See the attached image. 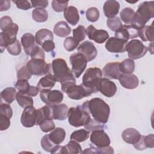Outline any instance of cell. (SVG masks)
Listing matches in <instances>:
<instances>
[{
    "label": "cell",
    "mask_w": 154,
    "mask_h": 154,
    "mask_svg": "<svg viewBox=\"0 0 154 154\" xmlns=\"http://www.w3.org/2000/svg\"><path fill=\"white\" fill-rule=\"evenodd\" d=\"M85 129L89 132H93L96 130H99V129H103L104 128V124L102 123H99L93 119H90V121L88 123L84 126Z\"/></svg>",
    "instance_id": "40"
},
{
    "label": "cell",
    "mask_w": 154,
    "mask_h": 154,
    "mask_svg": "<svg viewBox=\"0 0 154 154\" xmlns=\"http://www.w3.org/2000/svg\"><path fill=\"white\" fill-rule=\"evenodd\" d=\"M99 11L96 7L89 8L85 13L87 19L91 22H96L99 18Z\"/></svg>",
    "instance_id": "38"
},
{
    "label": "cell",
    "mask_w": 154,
    "mask_h": 154,
    "mask_svg": "<svg viewBox=\"0 0 154 154\" xmlns=\"http://www.w3.org/2000/svg\"><path fill=\"white\" fill-rule=\"evenodd\" d=\"M70 62L74 76L76 78H79L87 64V61L85 57L79 52L74 53L70 57Z\"/></svg>",
    "instance_id": "9"
},
{
    "label": "cell",
    "mask_w": 154,
    "mask_h": 154,
    "mask_svg": "<svg viewBox=\"0 0 154 154\" xmlns=\"http://www.w3.org/2000/svg\"><path fill=\"white\" fill-rule=\"evenodd\" d=\"M55 48V45L53 40H49L43 42L42 45V48L46 52H49L52 51Z\"/></svg>",
    "instance_id": "54"
},
{
    "label": "cell",
    "mask_w": 154,
    "mask_h": 154,
    "mask_svg": "<svg viewBox=\"0 0 154 154\" xmlns=\"http://www.w3.org/2000/svg\"><path fill=\"white\" fill-rule=\"evenodd\" d=\"M56 146L49 138L48 134L43 136L41 140V146L46 152H50Z\"/></svg>",
    "instance_id": "42"
},
{
    "label": "cell",
    "mask_w": 154,
    "mask_h": 154,
    "mask_svg": "<svg viewBox=\"0 0 154 154\" xmlns=\"http://www.w3.org/2000/svg\"><path fill=\"white\" fill-rule=\"evenodd\" d=\"M82 153V148L80 144L76 141L70 140L67 144L63 146L61 153L77 154Z\"/></svg>",
    "instance_id": "31"
},
{
    "label": "cell",
    "mask_w": 154,
    "mask_h": 154,
    "mask_svg": "<svg viewBox=\"0 0 154 154\" xmlns=\"http://www.w3.org/2000/svg\"><path fill=\"white\" fill-rule=\"evenodd\" d=\"M16 90L14 87H7L4 89L1 93V99L6 103L10 104L16 99Z\"/></svg>",
    "instance_id": "30"
},
{
    "label": "cell",
    "mask_w": 154,
    "mask_h": 154,
    "mask_svg": "<svg viewBox=\"0 0 154 154\" xmlns=\"http://www.w3.org/2000/svg\"><path fill=\"white\" fill-rule=\"evenodd\" d=\"M30 85L26 79H18L15 84V87L19 92L27 94Z\"/></svg>",
    "instance_id": "43"
},
{
    "label": "cell",
    "mask_w": 154,
    "mask_h": 154,
    "mask_svg": "<svg viewBox=\"0 0 154 154\" xmlns=\"http://www.w3.org/2000/svg\"><path fill=\"white\" fill-rule=\"evenodd\" d=\"M82 108L91 115L96 121L106 123L110 113V108L108 103L103 99L99 97H94L82 103Z\"/></svg>",
    "instance_id": "1"
},
{
    "label": "cell",
    "mask_w": 154,
    "mask_h": 154,
    "mask_svg": "<svg viewBox=\"0 0 154 154\" xmlns=\"http://www.w3.org/2000/svg\"><path fill=\"white\" fill-rule=\"evenodd\" d=\"M119 80L122 86L126 89H135L139 84L138 77L132 73L122 74Z\"/></svg>",
    "instance_id": "19"
},
{
    "label": "cell",
    "mask_w": 154,
    "mask_h": 154,
    "mask_svg": "<svg viewBox=\"0 0 154 154\" xmlns=\"http://www.w3.org/2000/svg\"><path fill=\"white\" fill-rule=\"evenodd\" d=\"M13 23L11 17L10 16H3L0 19V26L2 31H4L6 28L11 26Z\"/></svg>",
    "instance_id": "50"
},
{
    "label": "cell",
    "mask_w": 154,
    "mask_h": 154,
    "mask_svg": "<svg viewBox=\"0 0 154 154\" xmlns=\"http://www.w3.org/2000/svg\"><path fill=\"white\" fill-rule=\"evenodd\" d=\"M38 91H39V90L38 89V88L37 87L31 85L30 88H29L28 92L27 93V94L31 97H35L38 94Z\"/></svg>",
    "instance_id": "58"
},
{
    "label": "cell",
    "mask_w": 154,
    "mask_h": 154,
    "mask_svg": "<svg viewBox=\"0 0 154 154\" xmlns=\"http://www.w3.org/2000/svg\"><path fill=\"white\" fill-rule=\"evenodd\" d=\"M141 137V134L137 129L132 128L126 129L122 134V137L123 141L131 144L137 143L140 140Z\"/></svg>",
    "instance_id": "21"
},
{
    "label": "cell",
    "mask_w": 154,
    "mask_h": 154,
    "mask_svg": "<svg viewBox=\"0 0 154 154\" xmlns=\"http://www.w3.org/2000/svg\"><path fill=\"white\" fill-rule=\"evenodd\" d=\"M72 29L64 21L57 22L54 28V33L58 37H64L70 34Z\"/></svg>",
    "instance_id": "26"
},
{
    "label": "cell",
    "mask_w": 154,
    "mask_h": 154,
    "mask_svg": "<svg viewBox=\"0 0 154 154\" xmlns=\"http://www.w3.org/2000/svg\"><path fill=\"white\" fill-rule=\"evenodd\" d=\"M135 14V12L132 8L126 7L121 11L120 13V19L126 25H131L134 17Z\"/></svg>",
    "instance_id": "35"
},
{
    "label": "cell",
    "mask_w": 154,
    "mask_h": 154,
    "mask_svg": "<svg viewBox=\"0 0 154 154\" xmlns=\"http://www.w3.org/2000/svg\"><path fill=\"white\" fill-rule=\"evenodd\" d=\"M16 100L19 106L23 108L33 105L32 98L27 94L22 93L19 91L17 93Z\"/></svg>",
    "instance_id": "33"
},
{
    "label": "cell",
    "mask_w": 154,
    "mask_h": 154,
    "mask_svg": "<svg viewBox=\"0 0 154 154\" xmlns=\"http://www.w3.org/2000/svg\"><path fill=\"white\" fill-rule=\"evenodd\" d=\"M138 36L144 42H153V25H146L138 31Z\"/></svg>",
    "instance_id": "29"
},
{
    "label": "cell",
    "mask_w": 154,
    "mask_h": 154,
    "mask_svg": "<svg viewBox=\"0 0 154 154\" xmlns=\"http://www.w3.org/2000/svg\"><path fill=\"white\" fill-rule=\"evenodd\" d=\"M143 141L146 149L154 147V136L153 134L143 136Z\"/></svg>",
    "instance_id": "51"
},
{
    "label": "cell",
    "mask_w": 154,
    "mask_h": 154,
    "mask_svg": "<svg viewBox=\"0 0 154 154\" xmlns=\"http://www.w3.org/2000/svg\"><path fill=\"white\" fill-rule=\"evenodd\" d=\"M20 41L25 52L29 55L31 51L37 45L35 37L31 33H25L22 36Z\"/></svg>",
    "instance_id": "23"
},
{
    "label": "cell",
    "mask_w": 154,
    "mask_h": 154,
    "mask_svg": "<svg viewBox=\"0 0 154 154\" xmlns=\"http://www.w3.org/2000/svg\"><path fill=\"white\" fill-rule=\"evenodd\" d=\"M120 9L119 2L114 0L106 1L103 5V10L104 14L108 18H112L116 16Z\"/></svg>",
    "instance_id": "22"
},
{
    "label": "cell",
    "mask_w": 154,
    "mask_h": 154,
    "mask_svg": "<svg viewBox=\"0 0 154 154\" xmlns=\"http://www.w3.org/2000/svg\"><path fill=\"white\" fill-rule=\"evenodd\" d=\"M41 130L44 132H48L55 128V123L52 119H46L43 121L40 125Z\"/></svg>",
    "instance_id": "49"
},
{
    "label": "cell",
    "mask_w": 154,
    "mask_h": 154,
    "mask_svg": "<svg viewBox=\"0 0 154 154\" xmlns=\"http://www.w3.org/2000/svg\"><path fill=\"white\" fill-rule=\"evenodd\" d=\"M90 132L86 129H79L71 134L70 140L76 141L77 142H83L88 138Z\"/></svg>",
    "instance_id": "36"
},
{
    "label": "cell",
    "mask_w": 154,
    "mask_h": 154,
    "mask_svg": "<svg viewBox=\"0 0 154 154\" xmlns=\"http://www.w3.org/2000/svg\"><path fill=\"white\" fill-rule=\"evenodd\" d=\"M52 119L58 120H64L67 119L68 107L64 103L51 105Z\"/></svg>",
    "instance_id": "20"
},
{
    "label": "cell",
    "mask_w": 154,
    "mask_h": 154,
    "mask_svg": "<svg viewBox=\"0 0 154 154\" xmlns=\"http://www.w3.org/2000/svg\"><path fill=\"white\" fill-rule=\"evenodd\" d=\"M135 63L130 59H125L119 63V69L122 74H131L135 70Z\"/></svg>",
    "instance_id": "32"
},
{
    "label": "cell",
    "mask_w": 154,
    "mask_h": 154,
    "mask_svg": "<svg viewBox=\"0 0 154 154\" xmlns=\"http://www.w3.org/2000/svg\"><path fill=\"white\" fill-rule=\"evenodd\" d=\"M40 96L42 102L46 105L59 104L64 98L63 92L57 90H43L40 91Z\"/></svg>",
    "instance_id": "10"
},
{
    "label": "cell",
    "mask_w": 154,
    "mask_h": 154,
    "mask_svg": "<svg viewBox=\"0 0 154 154\" xmlns=\"http://www.w3.org/2000/svg\"><path fill=\"white\" fill-rule=\"evenodd\" d=\"M154 17V2L145 1L141 3L135 14L131 25L137 31L140 30L146 23Z\"/></svg>",
    "instance_id": "2"
},
{
    "label": "cell",
    "mask_w": 154,
    "mask_h": 154,
    "mask_svg": "<svg viewBox=\"0 0 154 154\" xmlns=\"http://www.w3.org/2000/svg\"><path fill=\"white\" fill-rule=\"evenodd\" d=\"M51 66V64L46 63L45 60L38 58H31L26 64L29 72L36 76H42L49 73Z\"/></svg>",
    "instance_id": "8"
},
{
    "label": "cell",
    "mask_w": 154,
    "mask_h": 154,
    "mask_svg": "<svg viewBox=\"0 0 154 154\" xmlns=\"http://www.w3.org/2000/svg\"><path fill=\"white\" fill-rule=\"evenodd\" d=\"M53 32L46 28L41 29L37 31L35 35V40L37 45L42 46L44 42L49 40H53Z\"/></svg>",
    "instance_id": "27"
},
{
    "label": "cell",
    "mask_w": 154,
    "mask_h": 154,
    "mask_svg": "<svg viewBox=\"0 0 154 154\" xmlns=\"http://www.w3.org/2000/svg\"><path fill=\"white\" fill-rule=\"evenodd\" d=\"M53 75L57 82L61 84L67 82H76L74 75L68 67L66 61L62 58H56L52 61Z\"/></svg>",
    "instance_id": "4"
},
{
    "label": "cell",
    "mask_w": 154,
    "mask_h": 154,
    "mask_svg": "<svg viewBox=\"0 0 154 154\" xmlns=\"http://www.w3.org/2000/svg\"><path fill=\"white\" fill-rule=\"evenodd\" d=\"M56 82L57 80L54 75L49 73L39 80L36 87L39 91L43 90H51L55 85Z\"/></svg>",
    "instance_id": "24"
},
{
    "label": "cell",
    "mask_w": 154,
    "mask_h": 154,
    "mask_svg": "<svg viewBox=\"0 0 154 154\" xmlns=\"http://www.w3.org/2000/svg\"><path fill=\"white\" fill-rule=\"evenodd\" d=\"M32 17L37 22H45L48 20V14L45 8H35L32 11Z\"/></svg>",
    "instance_id": "34"
},
{
    "label": "cell",
    "mask_w": 154,
    "mask_h": 154,
    "mask_svg": "<svg viewBox=\"0 0 154 154\" xmlns=\"http://www.w3.org/2000/svg\"><path fill=\"white\" fill-rule=\"evenodd\" d=\"M0 114L8 118L9 119H10L12 117L13 110L8 103H1Z\"/></svg>",
    "instance_id": "47"
},
{
    "label": "cell",
    "mask_w": 154,
    "mask_h": 154,
    "mask_svg": "<svg viewBox=\"0 0 154 154\" xmlns=\"http://www.w3.org/2000/svg\"><path fill=\"white\" fill-rule=\"evenodd\" d=\"M102 72L106 78L119 79L122 75L119 69V62H112L106 64L103 68Z\"/></svg>",
    "instance_id": "18"
},
{
    "label": "cell",
    "mask_w": 154,
    "mask_h": 154,
    "mask_svg": "<svg viewBox=\"0 0 154 154\" xmlns=\"http://www.w3.org/2000/svg\"><path fill=\"white\" fill-rule=\"evenodd\" d=\"M90 141L97 147L109 146L111 142L108 135L103 129L93 131L90 135Z\"/></svg>",
    "instance_id": "13"
},
{
    "label": "cell",
    "mask_w": 154,
    "mask_h": 154,
    "mask_svg": "<svg viewBox=\"0 0 154 154\" xmlns=\"http://www.w3.org/2000/svg\"><path fill=\"white\" fill-rule=\"evenodd\" d=\"M86 35V29L82 25H80L77 28L73 29V37L79 43L84 40Z\"/></svg>",
    "instance_id": "37"
},
{
    "label": "cell",
    "mask_w": 154,
    "mask_h": 154,
    "mask_svg": "<svg viewBox=\"0 0 154 154\" xmlns=\"http://www.w3.org/2000/svg\"><path fill=\"white\" fill-rule=\"evenodd\" d=\"M10 119L0 114V130L4 131L8 129L10 125Z\"/></svg>",
    "instance_id": "53"
},
{
    "label": "cell",
    "mask_w": 154,
    "mask_h": 154,
    "mask_svg": "<svg viewBox=\"0 0 154 154\" xmlns=\"http://www.w3.org/2000/svg\"><path fill=\"white\" fill-rule=\"evenodd\" d=\"M32 7L35 8H45L47 7L48 5V1L46 0H38V1H30Z\"/></svg>",
    "instance_id": "55"
},
{
    "label": "cell",
    "mask_w": 154,
    "mask_h": 154,
    "mask_svg": "<svg viewBox=\"0 0 154 154\" xmlns=\"http://www.w3.org/2000/svg\"><path fill=\"white\" fill-rule=\"evenodd\" d=\"M64 17L69 23L73 26L76 25L79 20L78 11L73 6H69L64 10Z\"/></svg>",
    "instance_id": "25"
},
{
    "label": "cell",
    "mask_w": 154,
    "mask_h": 154,
    "mask_svg": "<svg viewBox=\"0 0 154 154\" xmlns=\"http://www.w3.org/2000/svg\"><path fill=\"white\" fill-rule=\"evenodd\" d=\"M82 153H99L97 147L96 148L93 146H91L89 148L85 149L84 151H82Z\"/></svg>",
    "instance_id": "59"
},
{
    "label": "cell",
    "mask_w": 154,
    "mask_h": 154,
    "mask_svg": "<svg viewBox=\"0 0 154 154\" xmlns=\"http://www.w3.org/2000/svg\"><path fill=\"white\" fill-rule=\"evenodd\" d=\"M153 42H151L150 44L149 45V50L150 51V53L152 54H153Z\"/></svg>",
    "instance_id": "60"
},
{
    "label": "cell",
    "mask_w": 154,
    "mask_h": 154,
    "mask_svg": "<svg viewBox=\"0 0 154 154\" xmlns=\"http://www.w3.org/2000/svg\"><path fill=\"white\" fill-rule=\"evenodd\" d=\"M67 117L70 125L76 128L85 126L91 119L90 114L85 111L81 105L70 108Z\"/></svg>",
    "instance_id": "5"
},
{
    "label": "cell",
    "mask_w": 154,
    "mask_h": 154,
    "mask_svg": "<svg viewBox=\"0 0 154 154\" xmlns=\"http://www.w3.org/2000/svg\"><path fill=\"white\" fill-rule=\"evenodd\" d=\"M10 8V1H0V11H6Z\"/></svg>",
    "instance_id": "57"
},
{
    "label": "cell",
    "mask_w": 154,
    "mask_h": 154,
    "mask_svg": "<svg viewBox=\"0 0 154 154\" xmlns=\"http://www.w3.org/2000/svg\"><path fill=\"white\" fill-rule=\"evenodd\" d=\"M7 50L8 53L13 55H18L21 53L22 49L21 45L18 40H17L14 43L9 45L7 48Z\"/></svg>",
    "instance_id": "44"
},
{
    "label": "cell",
    "mask_w": 154,
    "mask_h": 154,
    "mask_svg": "<svg viewBox=\"0 0 154 154\" xmlns=\"http://www.w3.org/2000/svg\"><path fill=\"white\" fill-rule=\"evenodd\" d=\"M107 26L112 31L116 32L123 25L119 17H114L112 18H109L106 21Z\"/></svg>",
    "instance_id": "39"
},
{
    "label": "cell",
    "mask_w": 154,
    "mask_h": 154,
    "mask_svg": "<svg viewBox=\"0 0 154 154\" xmlns=\"http://www.w3.org/2000/svg\"><path fill=\"white\" fill-rule=\"evenodd\" d=\"M37 120V111L33 106L24 108L20 118V122L24 127L31 128L36 125Z\"/></svg>",
    "instance_id": "11"
},
{
    "label": "cell",
    "mask_w": 154,
    "mask_h": 154,
    "mask_svg": "<svg viewBox=\"0 0 154 154\" xmlns=\"http://www.w3.org/2000/svg\"><path fill=\"white\" fill-rule=\"evenodd\" d=\"M86 32L89 39L93 40L99 44L104 43L109 38V34L106 31L103 29H97L92 25H90L87 27Z\"/></svg>",
    "instance_id": "12"
},
{
    "label": "cell",
    "mask_w": 154,
    "mask_h": 154,
    "mask_svg": "<svg viewBox=\"0 0 154 154\" xmlns=\"http://www.w3.org/2000/svg\"><path fill=\"white\" fill-rule=\"evenodd\" d=\"M99 91L107 97H111L116 93L117 87L114 82L108 78H101L99 84Z\"/></svg>",
    "instance_id": "16"
},
{
    "label": "cell",
    "mask_w": 154,
    "mask_h": 154,
    "mask_svg": "<svg viewBox=\"0 0 154 154\" xmlns=\"http://www.w3.org/2000/svg\"><path fill=\"white\" fill-rule=\"evenodd\" d=\"M126 51L131 60H137L142 58L147 52V48L143 42L138 39H133L126 45Z\"/></svg>",
    "instance_id": "7"
},
{
    "label": "cell",
    "mask_w": 154,
    "mask_h": 154,
    "mask_svg": "<svg viewBox=\"0 0 154 154\" xmlns=\"http://www.w3.org/2000/svg\"><path fill=\"white\" fill-rule=\"evenodd\" d=\"M31 74L29 72L26 66H22L17 70V79H26L28 80L31 77Z\"/></svg>",
    "instance_id": "48"
},
{
    "label": "cell",
    "mask_w": 154,
    "mask_h": 154,
    "mask_svg": "<svg viewBox=\"0 0 154 154\" xmlns=\"http://www.w3.org/2000/svg\"><path fill=\"white\" fill-rule=\"evenodd\" d=\"M64 48L69 52L74 51L79 45V42H77L73 37H66L64 41Z\"/></svg>",
    "instance_id": "41"
},
{
    "label": "cell",
    "mask_w": 154,
    "mask_h": 154,
    "mask_svg": "<svg viewBox=\"0 0 154 154\" xmlns=\"http://www.w3.org/2000/svg\"><path fill=\"white\" fill-rule=\"evenodd\" d=\"M69 1H53L52 2V8L56 12H61L67 7Z\"/></svg>",
    "instance_id": "45"
},
{
    "label": "cell",
    "mask_w": 154,
    "mask_h": 154,
    "mask_svg": "<svg viewBox=\"0 0 154 154\" xmlns=\"http://www.w3.org/2000/svg\"><path fill=\"white\" fill-rule=\"evenodd\" d=\"M48 135L50 140L55 144L58 145L64 141L66 137V131L63 128H54Z\"/></svg>",
    "instance_id": "28"
},
{
    "label": "cell",
    "mask_w": 154,
    "mask_h": 154,
    "mask_svg": "<svg viewBox=\"0 0 154 154\" xmlns=\"http://www.w3.org/2000/svg\"><path fill=\"white\" fill-rule=\"evenodd\" d=\"M99 153H114L113 148L109 146L103 147H97Z\"/></svg>",
    "instance_id": "56"
},
{
    "label": "cell",
    "mask_w": 154,
    "mask_h": 154,
    "mask_svg": "<svg viewBox=\"0 0 154 154\" xmlns=\"http://www.w3.org/2000/svg\"><path fill=\"white\" fill-rule=\"evenodd\" d=\"M128 42L116 37H111L106 41L105 47L107 51L112 53H122L126 51Z\"/></svg>",
    "instance_id": "15"
},
{
    "label": "cell",
    "mask_w": 154,
    "mask_h": 154,
    "mask_svg": "<svg viewBox=\"0 0 154 154\" xmlns=\"http://www.w3.org/2000/svg\"><path fill=\"white\" fill-rule=\"evenodd\" d=\"M138 37V31L134 28L131 25H122L115 32V37L128 42L130 38Z\"/></svg>",
    "instance_id": "17"
},
{
    "label": "cell",
    "mask_w": 154,
    "mask_h": 154,
    "mask_svg": "<svg viewBox=\"0 0 154 154\" xmlns=\"http://www.w3.org/2000/svg\"><path fill=\"white\" fill-rule=\"evenodd\" d=\"M78 52L82 54L87 61L93 60L97 56V51L94 44L90 41H85L78 48Z\"/></svg>",
    "instance_id": "14"
},
{
    "label": "cell",
    "mask_w": 154,
    "mask_h": 154,
    "mask_svg": "<svg viewBox=\"0 0 154 154\" xmlns=\"http://www.w3.org/2000/svg\"><path fill=\"white\" fill-rule=\"evenodd\" d=\"M61 85V90L66 93L68 97L73 100H80L89 96L87 91L81 84L76 85V82H67Z\"/></svg>",
    "instance_id": "6"
},
{
    "label": "cell",
    "mask_w": 154,
    "mask_h": 154,
    "mask_svg": "<svg viewBox=\"0 0 154 154\" xmlns=\"http://www.w3.org/2000/svg\"><path fill=\"white\" fill-rule=\"evenodd\" d=\"M102 76V70L96 67L87 69L82 76V85L88 96L99 91V84Z\"/></svg>",
    "instance_id": "3"
},
{
    "label": "cell",
    "mask_w": 154,
    "mask_h": 154,
    "mask_svg": "<svg viewBox=\"0 0 154 154\" xmlns=\"http://www.w3.org/2000/svg\"><path fill=\"white\" fill-rule=\"evenodd\" d=\"M29 56L31 58H38L45 60V54L44 50L40 48L37 45L34 48V49L31 51Z\"/></svg>",
    "instance_id": "46"
},
{
    "label": "cell",
    "mask_w": 154,
    "mask_h": 154,
    "mask_svg": "<svg viewBox=\"0 0 154 154\" xmlns=\"http://www.w3.org/2000/svg\"><path fill=\"white\" fill-rule=\"evenodd\" d=\"M16 5V7L21 10H27L32 7L30 1H13Z\"/></svg>",
    "instance_id": "52"
}]
</instances>
